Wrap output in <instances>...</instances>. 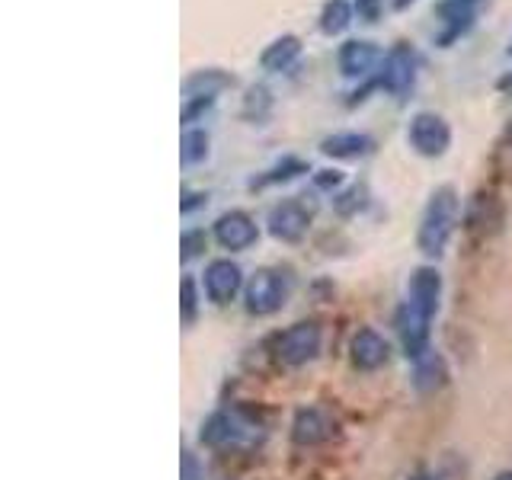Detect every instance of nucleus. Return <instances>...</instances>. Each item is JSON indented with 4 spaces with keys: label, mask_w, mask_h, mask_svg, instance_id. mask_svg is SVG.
<instances>
[{
    "label": "nucleus",
    "mask_w": 512,
    "mask_h": 480,
    "mask_svg": "<svg viewBox=\"0 0 512 480\" xmlns=\"http://www.w3.org/2000/svg\"><path fill=\"white\" fill-rule=\"evenodd\" d=\"M439 295H442V279L432 266H423L413 272L407 304L400 311V336H404V349L410 359L426 356V340H429V320L439 311Z\"/></svg>",
    "instance_id": "1"
},
{
    "label": "nucleus",
    "mask_w": 512,
    "mask_h": 480,
    "mask_svg": "<svg viewBox=\"0 0 512 480\" xmlns=\"http://www.w3.org/2000/svg\"><path fill=\"white\" fill-rule=\"evenodd\" d=\"M458 221V192L452 186H442L429 196V205L423 212V224H420V237L416 244L426 256H442V250L448 247V237L455 231Z\"/></svg>",
    "instance_id": "2"
},
{
    "label": "nucleus",
    "mask_w": 512,
    "mask_h": 480,
    "mask_svg": "<svg viewBox=\"0 0 512 480\" xmlns=\"http://www.w3.org/2000/svg\"><path fill=\"white\" fill-rule=\"evenodd\" d=\"M288 292H292V282H288L282 272H276V269H260L250 279V285H247V311L256 314V317L276 314L282 304H285Z\"/></svg>",
    "instance_id": "3"
},
{
    "label": "nucleus",
    "mask_w": 512,
    "mask_h": 480,
    "mask_svg": "<svg viewBox=\"0 0 512 480\" xmlns=\"http://www.w3.org/2000/svg\"><path fill=\"white\" fill-rule=\"evenodd\" d=\"M410 148L420 157H442L452 144V128L436 112H416L410 119Z\"/></svg>",
    "instance_id": "4"
},
{
    "label": "nucleus",
    "mask_w": 512,
    "mask_h": 480,
    "mask_svg": "<svg viewBox=\"0 0 512 480\" xmlns=\"http://www.w3.org/2000/svg\"><path fill=\"white\" fill-rule=\"evenodd\" d=\"M378 84L394 96H404L413 90V84H416V52L410 45H394L391 52L381 58Z\"/></svg>",
    "instance_id": "5"
},
{
    "label": "nucleus",
    "mask_w": 512,
    "mask_h": 480,
    "mask_svg": "<svg viewBox=\"0 0 512 480\" xmlns=\"http://www.w3.org/2000/svg\"><path fill=\"white\" fill-rule=\"evenodd\" d=\"M311 218H314V208L304 205L301 199H285L269 212V231L272 237L285 240V244H295L311 228Z\"/></svg>",
    "instance_id": "6"
},
{
    "label": "nucleus",
    "mask_w": 512,
    "mask_h": 480,
    "mask_svg": "<svg viewBox=\"0 0 512 480\" xmlns=\"http://www.w3.org/2000/svg\"><path fill=\"white\" fill-rule=\"evenodd\" d=\"M276 352H279V359L285 365L311 362L320 352V327L317 324H295V327H288L276 340Z\"/></svg>",
    "instance_id": "7"
},
{
    "label": "nucleus",
    "mask_w": 512,
    "mask_h": 480,
    "mask_svg": "<svg viewBox=\"0 0 512 480\" xmlns=\"http://www.w3.org/2000/svg\"><path fill=\"white\" fill-rule=\"evenodd\" d=\"M477 10H480V0H442L439 4V20L445 26V32L439 36V45L448 48L455 39H461L477 20Z\"/></svg>",
    "instance_id": "8"
},
{
    "label": "nucleus",
    "mask_w": 512,
    "mask_h": 480,
    "mask_svg": "<svg viewBox=\"0 0 512 480\" xmlns=\"http://www.w3.org/2000/svg\"><path fill=\"white\" fill-rule=\"evenodd\" d=\"M256 221L244 212H228L215 221V240L224 247V250H247L256 244Z\"/></svg>",
    "instance_id": "9"
},
{
    "label": "nucleus",
    "mask_w": 512,
    "mask_h": 480,
    "mask_svg": "<svg viewBox=\"0 0 512 480\" xmlns=\"http://www.w3.org/2000/svg\"><path fill=\"white\" fill-rule=\"evenodd\" d=\"M381 61V52L375 42L365 39H349L340 45V55H336V64H340L343 77H365L372 74V68Z\"/></svg>",
    "instance_id": "10"
},
{
    "label": "nucleus",
    "mask_w": 512,
    "mask_h": 480,
    "mask_svg": "<svg viewBox=\"0 0 512 480\" xmlns=\"http://www.w3.org/2000/svg\"><path fill=\"white\" fill-rule=\"evenodd\" d=\"M240 266L231 263V260H215L208 263L205 269V292L215 304H228L234 301V295L240 292Z\"/></svg>",
    "instance_id": "11"
},
{
    "label": "nucleus",
    "mask_w": 512,
    "mask_h": 480,
    "mask_svg": "<svg viewBox=\"0 0 512 480\" xmlns=\"http://www.w3.org/2000/svg\"><path fill=\"white\" fill-rule=\"evenodd\" d=\"M256 432L250 426H244L231 413H215L212 420L202 426V442L205 445H215V448H228V445H240L253 439Z\"/></svg>",
    "instance_id": "12"
},
{
    "label": "nucleus",
    "mask_w": 512,
    "mask_h": 480,
    "mask_svg": "<svg viewBox=\"0 0 512 480\" xmlns=\"http://www.w3.org/2000/svg\"><path fill=\"white\" fill-rule=\"evenodd\" d=\"M391 356V346L384 343V336L375 330H359L356 340H352V362H356L362 372H375Z\"/></svg>",
    "instance_id": "13"
},
{
    "label": "nucleus",
    "mask_w": 512,
    "mask_h": 480,
    "mask_svg": "<svg viewBox=\"0 0 512 480\" xmlns=\"http://www.w3.org/2000/svg\"><path fill=\"white\" fill-rule=\"evenodd\" d=\"M231 84H234V77H228V74L218 71V68H208V71H196V74L186 80V84H183V96H186V100H215V96L224 87H231Z\"/></svg>",
    "instance_id": "14"
},
{
    "label": "nucleus",
    "mask_w": 512,
    "mask_h": 480,
    "mask_svg": "<svg viewBox=\"0 0 512 480\" xmlns=\"http://www.w3.org/2000/svg\"><path fill=\"white\" fill-rule=\"evenodd\" d=\"M298 55H301V39H298V36H282V39L269 42V45L263 48L260 64H263L266 71L279 74V71H288V68H292V64L298 61Z\"/></svg>",
    "instance_id": "15"
},
{
    "label": "nucleus",
    "mask_w": 512,
    "mask_h": 480,
    "mask_svg": "<svg viewBox=\"0 0 512 480\" xmlns=\"http://www.w3.org/2000/svg\"><path fill=\"white\" fill-rule=\"evenodd\" d=\"M330 416L324 410H301L295 416V442L298 445H317V442H324L330 436Z\"/></svg>",
    "instance_id": "16"
},
{
    "label": "nucleus",
    "mask_w": 512,
    "mask_h": 480,
    "mask_svg": "<svg viewBox=\"0 0 512 480\" xmlns=\"http://www.w3.org/2000/svg\"><path fill=\"white\" fill-rule=\"evenodd\" d=\"M320 151L330 154V157H343V160H349V157H362V154L372 151V138H368V135H359V132H343V135L327 138L324 144H320Z\"/></svg>",
    "instance_id": "17"
},
{
    "label": "nucleus",
    "mask_w": 512,
    "mask_h": 480,
    "mask_svg": "<svg viewBox=\"0 0 512 480\" xmlns=\"http://www.w3.org/2000/svg\"><path fill=\"white\" fill-rule=\"evenodd\" d=\"M352 23V4L349 0H327L320 10V32L324 36H340Z\"/></svg>",
    "instance_id": "18"
},
{
    "label": "nucleus",
    "mask_w": 512,
    "mask_h": 480,
    "mask_svg": "<svg viewBox=\"0 0 512 480\" xmlns=\"http://www.w3.org/2000/svg\"><path fill=\"white\" fill-rule=\"evenodd\" d=\"M205 157H208V132H202V128H189V132L180 138L183 167H196Z\"/></svg>",
    "instance_id": "19"
},
{
    "label": "nucleus",
    "mask_w": 512,
    "mask_h": 480,
    "mask_svg": "<svg viewBox=\"0 0 512 480\" xmlns=\"http://www.w3.org/2000/svg\"><path fill=\"white\" fill-rule=\"evenodd\" d=\"M269 112H272V93L263 84L250 87L244 96V106H240V116L250 119V122H263Z\"/></svg>",
    "instance_id": "20"
},
{
    "label": "nucleus",
    "mask_w": 512,
    "mask_h": 480,
    "mask_svg": "<svg viewBox=\"0 0 512 480\" xmlns=\"http://www.w3.org/2000/svg\"><path fill=\"white\" fill-rule=\"evenodd\" d=\"M442 381H445V368H442L439 356H420V359H416V384H420L423 391L439 388Z\"/></svg>",
    "instance_id": "21"
},
{
    "label": "nucleus",
    "mask_w": 512,
    "mask_h": 480,
    "mask_svg": "<svg viewBox=\"0 0 512 480\" xmlns=\"http://www.w3.org/2000/svg\"><path fill=\"white\" fill-rule=\"evenodd\" d=\"M336 208H340L343 215H356L365 208V186H352L346 189L343 196H336Z\"/></svg>",
    "instance_id": "22"
},
{
    "label": "nucleus",
    "mask_w": 512,
    "mask_h": 480,
    "mask_svg": "<svg viewBox=\"0 0 512 480\" xmlns=\"http://www.w3.org/2000/svg\"><path fill=\"white\" fill-rule=\"evenodd\" d=\"M298 173H304V164H298V160H285L279 170H272L269 176H263L260 186L263 183H276V180H292V176H298Z\"/></svg>",
    "instance_id": "23"
},
{
    "label": "nucleus",
    "mask_w": 512,
    "mask_h": 480,
    "mask_svg": "<svg viewBox=\"0 0 512 480\" xmlns=\"http://www.w3.org/2000/svg\"><path fill=\"white\" fill-rule=\"evenodd\" d=\"M202 247H205V234L202 231H189L183 237V260H192V256H196Z\"/></svg>",
    "instance_id": "24"
},
{
    "label": "nucleus",
    "mask_w": 512,
    "mask_h": 480,
    "mask_svg": "<svg viewBox=\"0 0 512 480\" xmlns=\"http://www.w3.org/2000/svg\"><path fill=\"white\" fill-rule=\"evenodd\" d=\"M183 314L186 320L196 317V285H192V279H183Z\"/></svg>",
    "instance_id": "25"
},
{
    "label": "nucleus",
    "mask_w": 512,
    "mask_h": 480,
    "mask_svg": "<svg viewBox=\"0 0 512 480\" xmlns=\"http://www.w3.org/2000/svg\"><path fill=\"white\" fill-rule=\"evenodd\" d=\"M180 480H202V468H199V461L192 452H183V474Z\"/></svg>",
    "instance_id": "26"
},
{
    "label": "nucleus",
    "mask_w": 512,
    "mask_h": 480,
    "mask_svg": "<svg viewBox=\"0 0 512 480\" xmlns=\"http://www.w3.org/2000/svg\"><path fill=\"white\" fill-rule=\"evenodd\" d=\"M356 10H359L362 20L375 23V20H378V13H381V0H356Z\"/></svg>",
    "instance_id": "27"
},
{
    "label": "nucleus",
    "mask_w": 512,
    "mask_h": 480,
    "mask_svg": "<svg viewBox=\"0 0 512 480\" xmlns=\"http://www.w3.org/2000/svg\"><path fill=\"white\" fill-rule=\"evenodd\" d=\"M340 180H343V176L336 173V170H320V176H317V183H320V186H327V189H330V186H340Z\"/></svg>",
    "instance_id": "28"
},
{
    "label": "nucleus",
    "mask_w": 512,
    "mask_h": 480,
    "mask_svg": "<svg viewBox=\"0 0 512 480\" xmlns=\"http://www.w3.org/2000/svg\"><path fill=\"white\" fill-rule=\"evenodd\" d=\"M189 202H183V212H192V208H196V205H202L208 196H202V192H196V196H192V192H189V196H186Z\"/></svg>",
    "instance_id": "29"
},
{
    "label": "nucleus",
    "mask_w": 512,
    "mask_h": 480,
    "mask_svg": "<svg viewBox=\"0 0 512 480\" xmlns=\"http://www.w3.org/2000/svg\"><path fill=\"white\" fill-rule=\"evenodd\" d=\"M410 480H436V477H429V474H416V477H410Z\"/></svg>",
    "instance_id": "30"
},
{
    "label": "nucleus",
    "mask_w": 512,
    "mask_h": 480,
    "mask_svg": "<svg viewBox=\"0 0 512 480\" xmlns=\"http://www.w3.org/2000/svg\"><path fill=\"white\" fill-rule=\"evenodd\" d=\"M506 141H509V148H512V122H509V128H506Z\"/></svg>",
    "instance_id": "31"
},
{
    "label": "nucleus",
    "mask_w": 512,
    "mask_h": 480,
    "mask_svg": "<svg viewBox=\"0 0 512 480\" xmlns=\"http://www.w3.org/2000/svg\"><path fill=\"white\" fill-rule=\"evenodd\" d=\"M496 480H512V471H506V474H500V477H496Z\"/></svg>",
    "instance_id": "32"
},
{
    "label": "nucleus",
    "mask_w": 512,
    "mask_h": 480,
    "mask_svg": "<svg viewBox=\"0 0 512 480\" xmlns=\"http://www.w3.org/2000/svg\"><path fill=\"white\" fill-rule=\"evenodd\" d=\"M394 4H397V7H407V4H410V0H394Z\"/></svg>",
    "instance_id": "33"
},
{
    "label": "nucleus",
    "mask_w": 512,
    "mask_h": 480,
    "mask_svg": "<svg viewBox=\"0 0 512 480\" xmlns=\"http://www.w3.org/2000/svg\"><path fill=\"white\" fill-rule=\"evenodd\" d=\"M509 55H512V45H509Z\"/></svg>",
    "instance_id": "34"
}]
</instances>
